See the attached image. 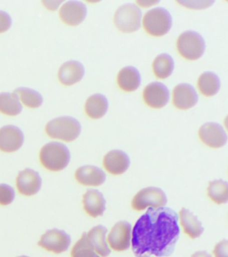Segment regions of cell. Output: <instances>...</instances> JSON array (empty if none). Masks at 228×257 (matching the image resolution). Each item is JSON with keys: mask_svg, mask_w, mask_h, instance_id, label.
<instances>
[{"mask_svg": "<svg viewBox=\"0 0 228 257\" xmlns=\"http://www.w3.org/2000/svg\"><path fill=\"white\" fill-rule=\"evenodd\" d=\"M131 225L127 221L116 223L108 236L109 246L115 251L127 250L131 246Z\"/></svg>", "mask_w": 228, "mask_h": 257, "instance_id": "cell-10", "label": "cell"}, {"mask_svg": "<svg viewBox=\"0 0 228 257\" xmlns=\"http://www.w3.org/2000/svg\"><path fill=\"white\" fill-rule=\"evenodd\" d=\"M43 180L39 173L32 169H26L19 173L17 179L18 190L21 194L31 196L41 190Z\"/></svg>", "mask_w": 228, "mask_h": 257, "instance_id": "cell-14", "label": "cell"}, {"mask_svg": "<svg viewBox=\"0 0 228 257\" xmlns=\"http://www.w3.org/2000/svg\"><path fill=\"white\" fill-rule=\"evenodd\" d=\"M13 93L18 96L25 105L32 108H39L43 102V97L40 92L32 88L20 87Z\"/></svg>", "mask_w": 228, "mask_h": 257, "instance_id": "cell-28", "label": "cell"}, {"mask_svg": "<svg viewBox=\"0 0 228 257\" xmlns=\"http://www.w3.org/2000/svg\"><path fill=\"white\" fill-rule=\"evenodd\" d=\"M71 160V153L65 144L51 142L46 144L40 152L42 165L48 170L59 172L67 168Z\"/></svg>", "mask_w": 228, "mask_h": 257, "instance_id": "cell-2", "label": "cell"}, {"mask_svg": "<svg viewBox=\"0 0 228 257\" xmlns=\"http://www.w3.org/2000/svg\"><path fill=\"white\" fill-rule=\"evenodd\" d=\"M140 257H150L149 256H147V255H144L143 256H140Z\"/></svg>", "mask_w": 228, "mask_h": 257, "instance_id": "cell-36", "label": "cell"}, {"mask_svg": "<svg viewBox=\"0 0 228 257\" xmlns=\"http://www.w3.org/2000/svg\"><path fill=\"white\" fill-rule=\"evenodd\" d=\"M25 136L19 127L6 125L0 128V150L6 153L15 152L23 146Z\"/></svg>", "mask_w": 228, "mask_h": 257, "instance_id": "cell-12", "label": "cell"}, {"mask_svg": "<svg viewBox=\"0 0 228 257\" xmlns=\"http://www.w3.org/2000/svg\"><path fill=\"white\" fill-rule=\"evenodd\" d=\"M23 106L15 93H0V112L8 116H17L21 113Z\"/></svg>", "mask_w": 228, "mask_h": 257, "instance_id": "cell-26", "label": "cell"}, {"mask_svg": "<svg viewBox=\"0 0 228 257\" xmlns=\"http://www.w3.org/2000/svg\"><path fill=\"white\" fill-rule=\"evenodd\" d=\"M137 3L141 7L147 8L159 3V1H137Z\"/></svg>", "mask_w": 228, "mask_h": 257, "instance_id": "cell-34", "label": "cell"}, {"mask_svg": "<svg viewBox=\"0 0 228 257\" xmlns=\"http://www.w3.org/2000/svg\"><path fill=\"white\" fill-rule=\"evenodd\" d=\"M12 18L7 12L0 10V34L10 29L12 25Z\"/></svg>", "mask_w": 228, "mask_h": 257, "instance_id": "cell-32", "label": "cell"}, {"mask_svg": "<svg viewBox=\"0 0 228 257\" xmlns=\"http://www.w3.org/2000/svg\"><path fill=\"white\" fill-rule=\"evenodd\" d=\"M191 257H211V256L206 251H198V252L194 253Z\"/></svg>", "mask_w": 228, "mask_h": 257, "instance_id": "cell-35", "label": "cell"}, {"mask_svg": "<svg viewBox=\"0 0 228 257\" xmlns=\"http://www.w3.org/2000/svg\"><path fill=\"white\" fill-rule=\"evenodd\" d=\"M169 90L167 86L160 82H153L148 84L143 90V98L149 107L161 108L168 103Z\"/></svg>", "mask_w": 228, "mask_h": 257, "instance_id": "cell-11", "label": "cell"}, {"mask_svg": "<svg viewBox=\"0 0 228 257\" xmlns=\"http://www.w3.org/2000/svg\"><path fill=\"white\" fill-rule=\"evenodd\" d=\"M15 199V191L13 187L6 184H0V205L8 206Z\"/></svg>", "mask_w": 228, "mask_h": 257, "instance_id": "cell-30", "label": "cell"}, {"mask_svg": "<svg viewBox=\"0 0 228 257\" xmlns=\"http://www.w3.org/2000/svg\"><path fill=\"white\" fill-rule=\"evenodd\" d=\"M177 3L190 9H205L210 7L214 1H177Z\"/></svg>", "mask_w": 228, "mask_h": 257, "instance_id": "cell-31", "label": "cell"}, {"mask_svg": "<svg viewBox=\"0 0 228 257\" xmlns=\"http://www.w3.org/2000/svg\"><path fill=\"white\" fill-rule=\"evenodd\" d=\"M178 220L177 212L171 208L148 209L133 229L132 246L135 256L145 253L159 257L170 256L179 237Z\"/></svg>", "mask_w": 228, "mask_h": 257, "instance_id": "cell-1", "label": "cell"}, {"mask_svg": "<svg viewBox=\"0 0 228 257\" xmlns=\"http://www.w3.org/2000/svg\"><path fill=\"white\" fill-rule=\"evenodd\" d=\"M103 166L110 174L119 176L127 172L130 166V158L121 150H112L103 159Z\"/></svg>", "mask_w": 228, "mask_h": 257, "instance_id": "cell-16", "label": "cell"}, {"mask_svg": "<svg viewBox=\"0 0 228 257\" xmlns=\"http://www.w3.org/2000/svg\"><path fill=\"white\" fill-rule=\"evenodd\" d=\"M75 178L83 186H99L105 182L106 174L98 167L84 166L76 171Z\"/></svg>", "mask_w": 228, "mask_h": 257, "instance_id": "cell-18", "label": "cell"}, {"mask_svg": "<svg viewBox=\"0 0 228 257\" xmlns=\"http://www.w3.org/2000/svg\"><path fill=\"white\" fill-rule=\"evenodd\" d=\"M179 216L182 228L186 234L193 239L201 236L204 228L197 216L185 208H182L180 211Z\"/></svg>", "mask_w": 228, "mask_h": 257, "instance_id": "cell-23", "label": "cell"}, {"mask_svg": "<svg viewBox=\"0 0 228 257\" xmlns=\"http://www.w3.org/2000/svg\"><path fill=\"white\" fill-rule=\"evenodd\" d=\"M71 256L72 257H100L90 245L87 233H84L81 238L73 246L71 251Z\"/></svg>", "mask_w": 228, "mask_h": 257, "instance_id": "cell-29", "label": "cell"}, {"mask_svg": "<svg viewBox=\"0 0 228 257\" xmlns=\"http://www.w3.org/2000/svg\"><path fill=\"white\" fill-rule=\"evenodd\" d=\"M85 73V67L81 62L77 60H70L64 63L59 68L58 78L64 85L71 86L81 81Z\"/></svg>", "mask_w": 228, "mask_h": 257, "instance_id": "cell-17", "label": "cell"}, {"mask_svg": "<svg viewBox=\"0 0 228 257\" xmlns=\"http://www.w3.org/2000/svg\"><path fill=\"white\" fill-rule=\"evenodd\" d=\"M59 15L62 21L67 25L78 26L87 17V6L81 2L69 1L62 6Z\"/></svg>", "mask_w": 228, "mask_h": 257, "instance_id": "cell-13", "label": "cell"}, {"mask_svg": "<svg viewBox=\"0 0 228 257\" xmlns=\"http://www.w3.org/2000/svg\"><path fill=\"white\" fill-rule=\"evenodd\" d=\"M177 49L182 57L188 60H196L201 58L205 50L203 38L195 31H186L177 40Z\"/></svg>", "mask_w": 228, "mask_h": 257, "instance_id": "cell-5", "label": "cell"}, {"mask_svg": "<svg viewBox=\"0 0 228 257\" xmlns=\"http://www.w3.org/2000/svg\"><path fill=\"white\" fill-rule=\"evenodd\" d=\"M215 257H228V241L221 240L215 245L213 250Z\"/></svg>", "mask_w": 228, "mask_h": 257, "instance_id": "cell-33", "label": "cell"}, {"mask_svg": "<svg viewBox=\"0 0 228 257\" xmlns=\"http://www.w3.org/2000/svg\"><path fill=\"white\" fill-rule=\"evenodd\" d=\"M107 233V228L102 225H98L93 227L87 234L90 245L102 257H107L111 253V250L106 240Z\"/></svg>", "mask_w": 228, "mask_h": 257, "instance_id": "cell-20", "label": "cell"}, {"mask_svg": "<svg viewBox=\"0 0 228 257\" xmlns=\"http://www.w3.org/2000/svg\"><path fill=\"white\" fill-rule=\"evenodd\" d=\"M152 67L156 77L159 79H165L173 73L175 63L169 54L163 53L155 58Z\"/></svg>", "mask_w": 228, "mask_h": 257, "instance_id": "cell-25", "label": "cell"}, {"mask_svg": "<svg viewBox=\"0 0 228 257\" xmlns=\"http://www.w3.org/2000/svg\"><path fill=\"white\" fill-rule=\"evenodd\" d=\"M19 257H29V256H19Z\"/></svg>", "mask_w": 228, "mask_h": 257, "instance_id": "cell-37", "label": "cell"}, {"mask_svg": "<svg viewBox=\"0 0 228 257\" xmlns=\"http://www.w3.org/2000/svg\"><path fill=\"white\" fill-rule=\"evenodd\" d=\"M198 101V95L195 88L191 84L181 83L173 90V104L180 110H187L193 107Z\"/></svg>", "mask_w": 228, "mask_h": 257, "instance_id": "cell-15", "label": "cell"}, {"mask_svg": "<svg viewBox=\"0 0 228 257\" xmlns=\"http://www.w3.org/2000/svg\"><path fill=\"white\" fill-rule=\"evenodd\" d=\"M71 243V236L64 230L54 228L42 236L38 244L50 252L60 254L65 252Z\"/></svg>", "mask_w": 228, "mask_h": 257, "instance_id": "cell-8", "label": "cell"}, {"mask_svg": "<svg viewBox=\"0 0 228 257\" xmlns=\"http://www.w3.org/2000/svg\"><path fill=\"white\" fill-rule=\"evenodd\" d=\"M221 81L217 74L212 72H205L198 78L197 87L200 92L205 96H213L219 91Z\"/></svg>", "mask_w": 228, "mask_h": 257, "instance_id": "cell-24", "label": "cell"}, {"mask_svg": "<svg viewBox=\"0 0 228 257\" xmlns=\"http://www.w3.org/2000/svg\"><path fill=\"white\" fill-rule=\"evenodd\" d=\"M142 12L133 4H124L118 8L114 16V24L120 32L132 33L141 28Z\"/></svg>", "mask_w": 228, "mask_h": 257, "instance_id": "cell-6", "label": "cell"}, {"mask_svg": "<svg viewBox=\"0 0 228 257\" xmlns=\"http://www.w3.org/2000/svg\"><path fill=\"white\" fill-rule=\"evenodd\" d=\"M45 131L50 138L71 142L81 134V125L73 116H63L48 122Z\"/></svg>", "mask_w": 228, "mask_h": 257, "instance_id": "cell-3", "label": "cell"}, {"mask_svg": "<svg viewBox=\"0 0 228 257\" xmlns=\"http://www.w3.org/2000/svg\"><path fill=\"white\" fill-rule=\"evenodd\" d=\"M200 140L209 148L217 149L225 146L227 136L223 126L217 122H206L199 128Z\"/></svg>", "mask_w": 228, "mask_h": 257, "instance_id": "cell-9", "label": "cell"}, {"mask_svg": "<svg viewBox=\"0 0 228 257\" xmlns=\"http://www.w3.org/2000/svg\"><path fill=\"white\" fill-rule=\"evenodd\" d=\"M143 26L149 35L155 37L165 35L172 26L171 14L164 8H153L144 16Z\"/></svg>", "mask_w": 228, "mask_h": 257, "instance_id": "cell-4", "label": "cell"}, {"mask_svg": "<svg viewBox=\"0 0 228 257\" xmlns=\"http://www.w3.org/2000/svg\"><path fill=\"white\" fill-rule=\"evenodd\" d=\"M117 82L119 87L123 91L133 92L141 84V74L137 68L134 66H126L120 70Z\"/></svg>", "mask_w": 228, "mask_h": 257, "instance_id": "cell-21", "label": "cell"}, {"mask_svg": "<svg viewBox=\"0 0 228 257\" xmlns=\"http://www.w3.org/2000/svg\"><path fill=\"white\" fill-rule=\"evenodd\" d=\"M109 108V101L102 94H95L89 96L85 102L86 114L93 119H99L107 113Z\"/></svg>", "mask_w": 228, "mask_h": 257, "instance_id": "cell-22", "label": "cell"}, {"mask_svg": "<svg viewBox=\"0 0 228 257\" xmlns=\"http://www.w3.org/2000/svg\"><path fill=\"white\" fill-rule=\"evenodd\" d=\"M207 195L217 204H225L228 200V184L225 181L216 180L208 185Z\"/></svg>", "mask_w": 228, "mask_h": 257, "instance_id": "cell-27", "label": "cell"}, {"mask_svg": "<svg viewBox=\"0 0 228 257\" xmlns=\"http://www.w3.org/2000/svg\"><path fill=\"white\" fill-rule=\"evenodd\" d=\"M83 207L90 216L97 218L104 214L106 200L103 194L97 190H89L83 196Z\"/></svg>", "mask_w": 228, "mask_h": 257, "instance_id": "cell-19", "label": "cell"}, {"mask_svg": "<svg viewBox=\"0 0 228 257\" xmlns=\"http://www.w3.org/2000/svg\"><path fill=\"white\" fill-rule=\"evenodd\" d=\"M167 202L165 193L157 187L142 189L134 196L131 206L135 210L141 211L148 208L164 207Z\"/></svg>", "mask_w": 228, "mask_h": 257, "instance_id": "cell-7", "label": "cell"}]
</instances>
